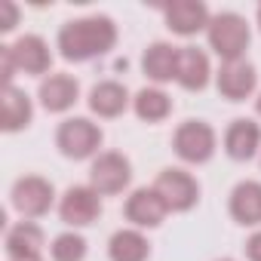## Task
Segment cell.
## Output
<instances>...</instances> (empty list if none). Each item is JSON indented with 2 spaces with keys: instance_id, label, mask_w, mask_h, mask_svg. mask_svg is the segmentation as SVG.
<instances>
[{
  "instance_id": "6da1fadb",
  "label": "cell",
  "mask_w": 261,
  "mask_h": 261,
  "mask_svg": "<svg viewBox=\"0 0 261 261\" xmlns=\"http://www.w3.org/2000/svg\"><path fill=\"white\" fill-rule=\"evenodd\" d=\"M117 22L111 16H83V19H71L59 28L56 34V49L65 62H74V65H83V62H92V59H101L108 56L114 46H117Z\"/></svg>"
},
{
  "instance_id": "7a4b0ae2",
  "label": "cell",
  "mask_w": 261,
  "mask_h": 261,
  "mask_svg": "<svg viewBox=\"0 0 261 261\" xmlns=\"http://www.w3.org/2000/svg\"><path fill=\"white\" fill-rule=\"evenodd\" d=\"M206 43L221 59V65L224 62H243L246 49L252 43V25L240 13H233V10L215 13L209 28H206Z\"/></svg>"
},
{
  "instance_id": "3957f363",
  "label": "cell",
  "mask_w": 261,
  "mask_h": 261,
  "mask_svg": "<svg viewBox=\"0 0 261 261\" xmlns=\"http://www.w3.org/2000/svg\"><path fill=\"white\" fill-rule=\"evenodd\" d=\"M101 142L105 133L101 126L89 117H65L56 126V148L65 160H95L101 154Z\"/></svg>"
},
{
  "instance_id": "277c9868",
  "label": "cell",
  "mask_w": 261,
  "mask_h": 261,
  "mask_svg": "<svg viewBox=\"0 0 261 261\" xmlns=\"http://www.w3.org/2000/svg\"><path fill=\"white\" fill-rule=\"evenodd\" d=\"M172 151L188 166H206L218 151V133L206 120H185L172 133Z\"/></svg>"
},
{
  "instance_id": "5b68a950",
  "label": "cell",
  "mask_w": 261,
  "mask_h": 261,
  "mask_svg": "<svg viewBox=\"0 0 261 261\" xmlns=\"http://www.w3.org/2000/svg\"><path fill=\"white\" fill-rule=\"evenodd\" d=\"M56 203H59L56 200V188L43 175H19L13 181V188H10V206L25 221H34V218L49 215V209Z\"/></svg>"
},
{
  "instance_id": "8992f818",
  "label": "cell",
  "mask_w": 261,
  "mask_h": 261,
  "mask_svg": "<svg viewBox=\"0 0 261 261\" xmlns=\"http://www.w3.org/2000/svg\"><path fill=\"white\" fill-rule=\"evenodd\" d=\"M133 185V160L120 151H101L89 163V188L101 197H117Z\"/></svg>"
},
{
  "instance_id": "52a82bcc",
  "label": "cell",
  "mask_w": 261,
  "mask_h": 261,
  "mask_svg": "<svg viewBox=\"0 0 261 261\" xmlns=\"http://www.w3.org/2000/svg\"><path fill=\"white\" fill-rule=\"evenodd\" d=\"M154 188L166 200L169 212H178L181 215V212H191L200 203V181L194 178V172H188L181 166L160 169V175L154 178Z\"/></svg>"
},
{
  "instance_id": "ba28073f",
  "label": "cell",
  "mask_w": 261,
  "mask_h": 261,
  "mask_svg": "<svg viewBox=\"0 0 261 261\" xmlns=\"http://www.w3.org/2000/svg\"><path fill=\"white\" fill-rule=\"evenodd\" d=\"M101 215V194L89 185H71L59 197V218L68 224V230H80L95 224Z\"/></svg>"
},
{
  "instance_id": "9c48e42d",
  "label": "cell",
  "mask_w": 261,
  "mask_h": 261,
  "mask_svg": "<svg viewBox=\"0 0 261 261\" xmlns=\"http://www.w3.org/2000/svg\"><path fill=\"white\" fill-rule=\"evenodd\" d=\"M123 215L129 221V227H139V230H154L166 221L169 215V206L166 200L160 197V191L151 185L145 188H136V191H129L126 203H123Z\"/></svg>"
},
{
  "instance_id": "30bf717a",
  "label": "cell",
  "mask_w": 261,
  "mask_h": 261,
  "mask_svg": "<svg viewBox=\"0 0 261 261\" xmlns=\"http://www.w3.org/2000/svg\"><path fill=\"white\" fill-rule=\"evenodd\" d=\"M221 148L233 163H249V160L261 157V123L252 117L230 120L221 136Z\"/></svg>"
},
{
  "instance_id": "8fae6325",
  "label": "cell",
  "mask_w": 261,
  "mask_h": 261,
  "mask_svg": "<svg viewBox=\"0 0 261 261\" xmlns=\"http://www.w3.org/2000/svg\"><path fill=\"white\" fill-rule=\"evenodd\" d=\"M163 22L175 37H197L206 34L212 13L203 0H172L163 7Z\"/></svg>"
},
{
  "instance_id": "7c38bea8",
  "label": "cell",
  "mask_w": 261,
  "mask_h": 261,
  "mask_svg": "<svg viewBox=\"0 0 261 261\" xmlns=\"http://www.w3.org/2000/svg\"><path fill=\"white\" fill-rule=\"evenodd\" d=\"M215 89L221 98L227 101H246L258 92V71L252 62H224L218 71H215Z\"/></svg>"
},
{
  "instance_id": "4fadbf2b",
  "label": "cell",
  "mask_w": 261,
  "mask_h": 261,
  "mask_svg": "<svg viewBox=\"0 0 261 261\" xmlns=\"http://www.w3.org/2000/svg\"><path fill=\"white\" fill-rule=\"evenodd\" d=\"M43 249L46 246V233L37 221H19L13 227H7L4 237V252L7 261H43Z\"/></svg>"
},
{
  "instance_id": "5bb4252c",
  "label": "cell",
  "mask_w": 261,
  "mask_h": 261,
  "mask_svg": "<svg viewBox=\"0 0 261 261\" xmlns=\"http://www.w3.org/2000/svg\"><path fill=\"white\" fill-rule=\"evenodd\" d=\"M10 49H13V62H16L19 74L40 77V80L53 74L49 71L53 68V49L40 34H22L16 43H10Z\"/></svg>"
},
{
  "instance_id": "9a60e30c",
  "label": "cell",
  "mask_w": 261,
  "mask_h": 261,
  "mask_svg": "<svg viewBox=\"0 0 261 261\" xmlns=\"http://www.w3.org/2000/svg\"><path fill=\"white\" fill-rule=\"evenodd\" d=\"M37 101L46 114H68L80 101V80L71 74H49L37 86Z\"/></svg>"
},
{
  "instance_id": "2e32d148",
  "label": "cell",
  "mask_w": 261,
  "mask_h": 261,
  "mask_svg": "<svg viewBox=\"0 0 261 261\" xmlns=\"http://www.w3.org/2000/svg\"><path fill=\"white\" fill-rule=\"evenodd\" d=\"M215 80L212 74V62H209V53L200 49V46H178V74H175V83L188 92H203L209 83Z\"/></svg>"
},
{
  "instance_id": "e0dca14e",
  "label": "cell",
  "mask_w": 261,
  "mask_h": 261,
  "mask_svg": "<svg viewBox=\"0 0 261 261\" xmlns=\"http://www.w3.org/2000/svg\"><path fill=\"white\" fill-rule=\"evenodd\" d=\"M227 212L240 227H261V181L243 178L227 194Z\"/></svg>"
},
{
  "instance_id": "ac0fdd59",
  "label": "cell",
  "mask_w": 261,
  "mask_h": 261,
  "mask_svg": "<svg viewBox=\"0 0 261 261\" xmlns=\"http://www.w3.org/2000/svg\"><path fill=\"white\" fill-rule=\"evenodd\" d=\"M86 105L98 120H117L133 108V95H129V89L120 80H98L89 89Z\"/></svg>"
},
{
  "instance_id": "d6986e66",
  "label": "cell",
  "mask_w": 261,
  "mask_h": 261,
  "mask_svg": "<svg viewBox=\"0 0 261 261\" xmlns=\"http://www.w3.org/2000/svg\"><path fill=\"white\" fill-rule=\"evenodd\" d=\"M142 74L151 80V86H166L178 74V46L169 40H154L142 53Z\"/></svg>"
},
{
  "instance_id": "ffe728a7",
  "label": "cell",
  "mask_w": 261,
  "mask_h": 261,
  "mask_svg": "<svg viewBox=\"0 0 261 261\" xmlns=\"http://www.w3.org/2000/svg\"><path fill=\"white\" fill-rule=\"evenodd\" d=\"M172 95L163 89V86H142L136 95H133V114L142 120V123H163L172 117Z\"/></svg>"
},
{
  "instance_id": "44dd1931",
  "label": "cell",
  "mask_w": 261,
  "mask_h": 261,
  "mask_svg": "<svg viewBox=\"0 0 261 261\" xmlns=\"http://www.w3.org/2000/svg\"><path fill=\"white\" fill-rule=\"evenodd\" d=\"M111 261H151V243L139 227H120L108 240Z\"/></svg>"
},
{
  "instance_id": "7402d4cb",
  "label": "cell",
  "mask_w": 261,
  "mask_h": 261,
  "mask_svg": "<svg viewBox=\"0 0 261 261\" xmlns=\"http://www.w3.org/2000/svg\"><path fill=\"white\" fill-rule=\"evenodd\" d=\"M34 120V101L25 89L19 86H7L4 89V133H22V129H28Z\"/></svg>"
},
{
  "instance_id": "603a6c76",
  "label": "cell",
  "mask_w": 261,
  "mask_h": 261,
  "mask_svg": "<svg viewBox=\"0 0 261 261\" xmlns=\"http://www.w3.org/2000/svg\"><path fill=\"white\" fill-rule=\"evenodd\" d=\"M89 243L80 230H62L49 240V258L53 261H86Z\"/></svg>"
},
{
  "instance_id": "cb8c5ba5",
  "label": "cell",
  "mask_w": 261,
  "mask_h": 261,
  "mask_svg": "<svg viewBox=\"0 0 261 261\" xmlns=\"http://www.w3.org/2000/svg\"><path fill=\"white\" fill-rule=\"evenodd\" d=\"M16 74H19V68L13 62V49H10V43H4V46H0V77H4V89L7 86H16L13 83Z\"/></svg>"
},
{
  "instance_id": "d4e9b609",
  "label": "cell",
  "mask_w": 261,
  "mask_h": 261,
  "mask_svg": "<svg viewBox=\"0 0 261 261\" xmlns=\"http://www.w3.org/2000/svg\"><path fill=\"white\" fill-rule=\"evenodd\" d=\"M0 13H4V19H0V31L13 34L16 25H19V7L13 4V0H4V4H0Z\"/></svg>"
},
{
  "instance_id": "484cf974",
  "label": "cell",
  "mask_w": 261,
  "mask_h": 261,
  "mask_svg": "<svg viewBox=\"0 0 261 261\" xmlns=\"http://www.w3.org/2000/svg\"><path fill=\"white\" fill-rule=\"evenodd\" d=\"M246 261H261V227L246 237Z\"/></svg>"
},
{
  "instance_id": "4316f807",
  "label": "cell",
  "mask_w": 261,
  "mask_h": 261,
  "mask_svg": "<svg viewBox=\"0 0 261 261\" xmlns=\"http://www.w3.org/2000/svg\"><path fill=\"white\" fill-rule=\"evenodd\" d=\"M255 114H258V117H261V92H258V95H255Z\"/></svg>"
},
{
  "instance_id": "83f0119b",
  "label": "cell",
  "mask_w": 261,
  "mask_h": 261,
  "mask_svg": "<svg viewBox=\"0 0 261 261\" xmlns=\"http://www.w3.org/2000/svg\"><path fill=\"white\" fill-rule=\"evenodd\" d=\"M255 22H258V31H261V4H258V10H255Z\"/></svg>"
},
{
  "instance_id": "f1b7e54d",
  "label": "cell",
  "mask_w": 261,
  "mask_h": 261,
  "mask_svg": "<svg viewBox=\"0 0 261 261\" xmlns=\"http://www.w3.org/2000/svg\"><path fill=\"white\" fill-rule=\"evenodd\" d=\"M215 261H237V258H215Z\"/></svg>"
}]
</instances>
